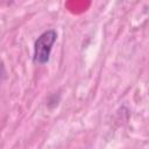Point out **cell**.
Returning a JSON list of instances; mask_svg holds the SVG:
<instances>
[{"mask_svg":"<svg viewBox=\"0 0 149 149\" xmlns=\"http://www.w3.org/2000/svg\"><path fill=\"white\" fill-rule=\"evenodd\" d=\"M56 31L50 29L44 31L35 42L34 45V61L40 64H44L49 61L52 44L56 41Z\"/></svg>","mask_w":149,"mask_h":149,"instance_id":"1","label":"cell"}]
</instances>
